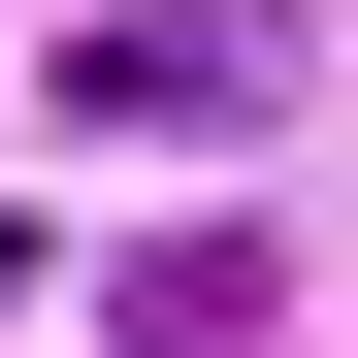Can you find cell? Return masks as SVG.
I'll list each match as a JSON object with an SVG mask.
<instances>
[{
	"label": "cell",
	"instance_id": "cell-1",
	"mask_svg": "<svg viewBox=\"0 0 358 358\" xmlns=\"http://www.w3.org/2000/svg\"><path fill=\"white\" fill-rule=\"evenodd\" d=\"M293 98V0H98L66 33V131H261Z\"/></svg>",
	"mask_w": 358,
	"mask_h": 358
},
{
	"label": "cell",
	"instance_id": "cell-2",
	"mask_svg": "<svg viewBox=\"0 0 358 358\" xmlns=\"http://www.w3.org/2000/svg\"><path fill=\"white\" fill-rule=\"evenodd\" d=\"M131 358H261V261H228V228H196V261H131Z\"/></svg>",
	"mask_w": 358,
	"mask_h": 358
}]
</instances>
